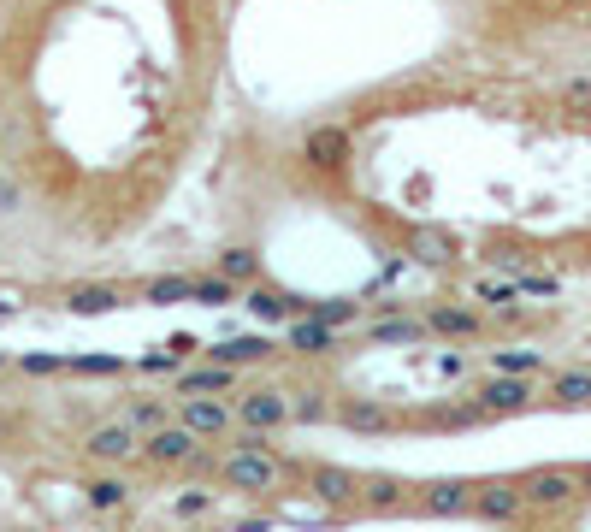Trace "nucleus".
<instances>
[{
  "instance_id": "obj_14",
  "label": "nucleus",
  "mask_w": 591,
  "mask_h": 532,
  "mask_svg": "<svg viewBox=\"0 0 591 532\" xmlns=\"http://www.w3.org/2000/svg\"><path fill=\"white\" fill-rule=\"evenodd\" d=\"M302 160H308L314 172H343V166H349V131H343V125H320V131H308Z\"/></svg>"
},
{
  "instance_id": "obj_24",
  "label": "nucleus",
  "mask_w": 591,
  "mask_h": 532,
  "mask_svg": "<svg viewBox=\"0 0 591 532\" xmlns=\"http://www.w3.org/2000/svg\"><path fill=\"white\" fill-rule=\"evenodd\" d=\"M219 272L243 290V284H255V278H261V255H255V249H225V255H219Z\"/></svg>"
},
{
  "instance_id": "obj_7",
  "label": "nucleus",
  "mask_w": 591,
  "mask_h": 532,
  "mask_svg": "<svg viewBox=\"0 0 591 532\" xmlns=\"http://www.w3.org/2000/svg\"><path fill=\"white\" fill-rule=\"evenodd\" d=\"M172 420H178V426H190L196 438H231V426H237L231 397H178Z\"/></svg>"
},
{
  "instance_id": "obj_4",
  "label": "nucleus",
  "mask_w": 591,
  "mask_h": 532,
  "mask_svg": "<svg viewBox=\"0 0 591 532\" xmlns=\"http://www.w3.org/2000/svg\"><path fill=\"white\" fill-rule=\"evenodd\" d=\"M521 497H526V509H568L574 497H580V473L574 467H532L521 479Z\"/></svg>"
},
{
  "instance_id": "obj_13",
  "label": "nucleus",
  "mask_w": 591,
  "mask_h": 532,
  "mask_svg": "<svg viewBox=\"0 0 591 532\" xmlns=\"http://www.w3.org/2000/svg\"><path fill=\"white\" fill-rule=\"evenodd\" d=\"M272 355H278V343H272L266 332L225 337V343H213V349H207V361H225V367H237V373H243V367H261V361H272Z\"/></svg>"
},
{
  "instance_id": "obj_3",
  "label": "nucleus",
  "mask_w": 591,
  "mask_h": 532,
  "mask_svg": "<svg viewBox=\"0 0 591 532\" xmlns=\"http://www.w3.org/2000/svg\"><path fill=\"white\" fill-rule=\"evenodd\" d=\"M136 450H142V432L131 420H101V426L83 432V456L95 467H131Z\"/></svg>"
},
{
  "instance_id": "obj_15",
  "label": "nucleus",
  "mask_w": 591,
  "mask_h": 532,
  "mask_svg": "<svg viewBox=\"0 0 591 532\" xmlns=\"http://www.w3.org/2000/svg\"><path fill=\"white\" fill-rule=\"evenodd\" d=\"M131 491H136V485L119 473V467H101V473L83 485V503H89L95 515H113V509H125V503H131Z\"/></svg>"
},
{
  "instance_id": "obj_23",
  "label": "nucleus",
  "mask_w": 591,
  "mask_h": 532,
  "mask_svg": "<svg viewBox=\"0 0 591 532\" xmlns=\"http://www.w3.org/2000/svg\"><path fill=\"white\" fill-rule=\"evenodd\" d=\"M142 296H148L154 308H172V302H190V278H184V272H160V278H148V284H142Z\"/></svg>"
},
{
  "instance_id": "obj_17",
  "label": "nucleus",
  "mask_w": 591,
  "mask_h": 532,
  "mask_svg": "<svg viewBox=\"0 0 591 532\" xmlns=\"http://www.w3.org/2000/svg\"><path fill=\"white\" fill-rule=\"evenodd\" d=\"M66 308L83 314V320H95V314L125 308V290H119V284H77V290H66Z\"/></svg>"
},
{
  "instance_id": "obj_16",
  "label": "nucleus",
  "mask_w": 591,
  "mask_h": 532,
  "mask_svg": "<svg viewBox=\"0 0 591 532\" xmlns=\"http://www.w3.org/2000/svg\"><path fill=\"white\" fill-rule=\"evenodd\" d=\"M414 503V491L391 479V473H379V479H361V503L355 509H367V515H396V509H408Z\"/></svg>"
},
{
  "instance_id": "obj_22",
  "label": "nucleus",
  "mask_w": 591,
  "mask_h": 532,
  "mask_svg": "<svg viewBox=\"0 0 591 532\" xmlns=\"http://www.w3.org/2000/svg\"><path fill=\"white\" fill-rule=\"evenodd\" d=\"M550 402H562V408H586V402H591V373H586V367L556 373V379H550Z\"/></svg>"
},
{
  "instance_id": "obj_21",
  "label": "nucleus",
  "mask_w": 591,
  "mask_h": 532,
  "mask_svg": "<svg viewBox=\"0 0 591 532\" xmlns=\"http://www.w3.org/2000/svg\"><path fill=\"white\" fill-rule=\"evenodd\" d=\"M337 420L343 426H355V432H391V408H379V402H337Z\"/></svg>"
},
{
  "instance_id": "obj_28",
  "label": "nucleus",
  "mask_w": 591,
  "mask_h": 532,
  "mask_svg": "<svg viewBox=\"0 0 591 532\" xmlns=\"http://www.w3.org/2000/svg\"><path fill=\"white\" fill-rule=\"evenodd\" d=\"M414 261H426V266L456 261V243H450L444 231H414Z\"/></svg>"
},
{
  "instance_id": "obj_2",
  "label": "nucleus",
  "mask_w": 591,
  "mask_h": 532,
  "mask_svg": "<svg viewBox=\"0 0 591 532\" xmlns=\"http://www.w3.org/2000/svg\"><path fill=\"white\" fill-rule=\"evenodd\" d=\"M136 462H148L154 473H172V467H207V456H201V438L190 432V426L166 420V426H154V432L142 438Z\"/></svg>"
},
{
  "instance_id": "obj_30",
  "label": "nucleus",
  "mask_w": 591,
  "mask_h": 532,
  "mask_svg": "<svg viewBox=\"0 0 591 532\" xmlns=\"http://www.w3.org/2000/svg\"><path fill=\"white\" fill-rule=\"evenodd\" d=\"M515 296H521V290L503 284V278H479V284H473V302H485V308H509Z\"/></svg>"
},
{
  "instance_id": "obj_10",
  "label": "nucleus",
  "mask_w": 591,
  "mask_h": 532,
  "mask_svg": "<svg viewBox=\"0 0 591 532\" xmlns=\"http://www.w3.org/2000/svg\"><path fill=\"white\" fill-rule=\"evenodd\" d=\"M243 308H249L261 326H284L290 314H302V296H290V290H278V284L255 278V284H243Z\"/></svg>"
},
{
  "instance_id": "obj_35",
  "label": "nucleus",
  "mask_w": 591,
  "mask_h": 532,
  "mask_svg": "<svg viewBox=\"0 0 591 532\" xmlns=\"http://www.w3.org/2000/svg\"><path fill=\"white\" fill-rule=\"evenodd\" d=\"M136 367H142V373H178V355H172V349H154V355H142Z\"/></svg>"
},
{
  "instance_id": "obj_18",
  "label": "nucleus",
  "mask_w": 591,
  "mask_h": 532,
  "mask_svg": "<svg viewBox=\"0 0 591 532\" xmlns=\"http://www.w3.org/2000/svg\"><path fill=\"white\" fill-rule=\"evenodd\" d=\"M284 343L296 355H331L337 349V326H320V320H284Z\"/></svg>"
},
{
  "instance_id": "obj_36",
  "label": "nucleus",
  "mask_w": 591,
  "mask_h": 532,
  "mask_svg": "<svg viewBox=\"0 0 591 532\" xmlns=\"http://www.w3.org/2000/svg\"><path fill=\"white\" fill-rule=\"evenodd\" d=\"M12 314H18V302H12V296L0 290V320H12Z\"/></svg>"
},
{
  "instance_id": "obj_19",
  "label": "nucleus",
  "mask_w": 591,
  "mask_h": 532,
  "mask_svg": "<svg viewBox=\"0 0 591 532\" xmlns=\"http://www.w3.org/2000/svg\"><path fill=\"white\" fill-rule=\"evenodd\" d=\"M426 332H438V337H479V332H485V320H479L473 308H432V314H426Z\"/></svg>"
},
{
  "instance_id": "obj_34",
  "label": "nucleus",
  "mask_w": 591,
  "mask_h": 532,
  "mask_svg": "<svg viewBox=\"0 0 591 532\" xmlns=\"http://www.w3.org/2000/svg\"><path fill=\"white\" fill-rule=\"evenodd\" d=\"M213 509V491H190V497H178V521H201Z\"/></svg>"
},
{
  "instance_id": "obj_6",
  "label": "nucleus",
  "mask_w": 591,
  "mask_h": 532,
  "mask_svg": "<svg viewBox=\"0 0 591 532\" xmlns=\"http://www.w3.org/2000/svg\"><path fill=\"white\" fill-rule=\"evenodd\" d=\"M467 515H479V521H497V527L521 521V515H526L521 479H485V485H473V503H467Z\"/></svg>"
},
{
  "instance_id": "obj_25",
  "label": "nucleus",
  "mask_w": 591,
  "mask_h": 532,
  "mask_svg": "<svg viewBox=\"0 0 591 532\" xmlns=\"http://www.w3.org/2000/svg\"><path fill=\"white\" fill-rule=\"evenodd\" d=\"M125 420H131L136 432H154V426H166V420H172V408H166L160 397H131V402H125Z\"/></svg>"
},
{
  "instance_id": "obj_20",
  "label": "nucleus",
  "mask_w": 591,
  "mask_h": 532,
  "mask_svg": "<svg viewBox=\"0 0 591 532\" xmlns=\"http://www.w3.org/2000/svg\"><path fill=\"white\" fill-rule=\"evenodd\" d=\"M190 302H207V308H231V302H243V290H237L225 272H201V278H190Z\"/></svg>"
},
{
  "instance_id": "obj_26",
  "label": "nucleus",
  "mask_w": 591,
  "mask_h": 532,
  "mask_svg": "<svg viewBox=\"0 0 591 532\" xmlns=\"http://www.w3.org/2000/svg\"><path fill=\"white\" fill-rule=\"evenodd\" d=\"M302 314H308V320H320V326H337V332H343V326H355V320H361V302H302Z\"/></svg>"
},
{
  "instance_id": "obj_29",
  "label": "nucleus",
  "mask_w": 591,
  "mask_h": 532,
  "mask_svg": "<svg viewBox=\"0 0 591 532\" xmlns=\"http://www.w3.org/2000/svg\"><path fill=\"white\" fill-rule=\"evenodd\" d=\"M367 337H373V343H420V337H426V320H379Z\"/></svg>"
},
{
  "instance_id": "obj_8",
  "label": "nucleus",
  "mask_w": 591,
  "mask_h": 532,
  "mask_svg": "<svg viewBox=\"0 0 591 532\" xmlns=\"http://www.w3.org/2000/svg\"><path fill=\"white\" fill-rule=\"evenodd\" d=\"M302 485H308L320 503H331V509H355V503H361V473H355V467L314 462V467H302Z\"/></svg>"
},
{
  "instance_id": "obj_9",
  "label": "nucleus",
  "mask_w": 591,
  "mask_h": 532,
  "mask_svg": "<svg viewBox=\"0 0 591 532\" xmlns=\"http://www.w3.org/2000/svg\"><path fill=\"white\" fill-rule=\"evenodd\" d=\"M473 402H479L485 414H526V408H532V379H515V373H491V379H479Z\"/></svg>"
},
{
  "instance_id": "obj_11",
  "label": "nucleus",
  "mask_w": 591,
  "mask_h": 532,
  "mask_svg": "<svg viewBox=\"0 0 591 532\" xmlns=\"http://www.w3.org/2000/svg\"><path fill=\"white\" fill-rule=\"evenodd\" d=\"M237 367H225V361H201V367H184L178 373V397H231L237 391Z\"/></svg>"
},
{
  "instance_id": "obj_27",
  "label": "nucleus",
  "mask_w": 591,
  "mask_h": 532,
  "mask_svg": "<svg viewBox=\"0 0 591 532\" xmlns=\"http://www.w3.org/2000/svg\"><path fill=\"white\" fill-rule=\"evenodd\" d=\"M491 367L497 373H515V379H532V373H544V355L538 349H497Z\"/></svg>"
},
{
  "instance_id": "obj_31",
  "label": "nucleus",
  "mask_w": 591,
  "mask_h": 532,
  "mask_svg": "<svg viewBox=\"0 0 591 532\" xmlns=\"http://www.w3.org/2000/svg\"><path fill=\"white\" fill-rule=\"evenodd\" d=\"M326 414H331L326 391H296L290 397V420H326Z\"/></svg>"
},
{
  "instance_id": "obj_38",
  "label": "nucleus",
  "mask_w": 591,
  "mask_h": 532,
  "mask_svg": "<svg viewBox=\"0 0 591 532\" xmlns=\"http://www.w3.org/2000/svg\"><path fill=\"white\" fill-rule=\"evenodd\" d=\"M0 373H6V355H0Z\"/></svg>"
},
{
  "instance_id": "obj_33",
  "label": "nucleus",
  "mask_w": 591,
  "mask_h": 532,
  "mask_svg": "<svg viewBox=\"0 0 591 532\" xmlns=\"http://www.w3.org/2000/svg\"><path fill=\"white\" fill-rule=\"evenodd\" d=\"M66 361L60 355H18V373H30V379H54Z\"/></svg>"
},
{
  "instance_id": "obj_37",
  "label": "nucleus",
  "mask_w": 591,
  "mask_h": 532,
  "mask_svg": "<svg viewBox=\"0 0 591 532\" xmlns=\"http://www.w3.org/2000/svg\"><path fill=\"white\" fill-rule=\"evenodd\" d=\"M580 497H591V467H580Z\"/></svg>"
},
{
  "instance_id": "obj_12",
  "label": "nucleus",
  "mask_w": 591,
  "mask_h": 532,
  "mask_svg": "<svg viewBox=\"0 0 591 532\" xmlns=\"http://www.w3.org/2000/svg\"><path fill=\"white\" fill-rule=\"evenodd\" d=\"M467 503H473V485L467 479H432V485H420V497L408 503V509H420V515H467Z\"/></svg>"
},
{
  "instance_id": "obj_5",
  "label": "nucleus",
  "mask_w": 591,
  "mask_h": 532,
  "mask_svg": "<svg viewBox=\"0 0 591 532\" xmlns=\"http://www.w3.org/2000/svg\"><path fill=\"white\" fill-rule=\"evenodd\" d=\"M231 414H237V426L243 432H278V426H290V391H243V397H231Z\"/></svg>"
},
{
  "instance_id": "obj_1",
  "label": "nucleus",
  "mask_w": 591,
  "mask_h": 532,
  "mask_svg": "<svg viewBox=\"0 0 591 532\" xmlns=\"http://www.w3.org/2000/svg\"><path fill=\"white\" fill-rule=\"evenodd\" d=\"M302 467L290 462V456H278V444L272 450H249V444H231L219 462H213V479L225 485V491H243V497H272L284 479H296Z\"/></svg>"
},
{
  "instance_id": "obj_32",
  "label": "nucleus",
  "mask_w": 591,
  "mask_h": 532,
  "mask_svg": "<svg viewBox=\"0 0 591 532\" xmlns=\"http://www.w3.org/2000/svg\"><path fill=\"white\" fill-rule=\"evenodd\" d=\"M71 373H89V379L101 373V379H113V373H125V361H119V355H77Z\"/></svg>"
}]
</instances>
